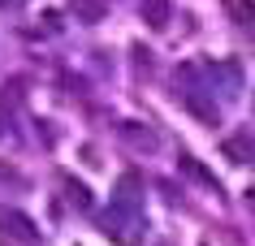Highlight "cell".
I'll return each instance as SVG.
<instances>
[{"mask_svg": "<svg viewBox=\"0 0 255 246\" xmlns=\"http://www.w3.org/2000/svg\"><path fill=\"white\" fill-rule=\"evenodd\" d=\"M100 229H104L113 242L134 246L138 238L147 233V216H143V212H134V207H117V203H108V212H100Z\"/></svg>", "mask_w": 255, "mask_h": 246, "instance_id": "1", "label": "cell"}, {"mask_svg": "<svg viewBox=\"0 0 255 246\" xmlns=\"http://www.w3.org/2000/svg\"><path fill=\"white\" fill-rule=\"evenodd\" d=\"M0 238L4 242H17V246H39V225L26 216V212H17V207H0Z\"/></svg>", "mask_w": 255, "mask_h": 246, "instance_id": "2", "label": "cell"}, {"mask_svg": "<svg viewBox=\"0 0 255 246\" xmlns=\"http://www.w3.org/2000/svg\"><path fill=\"white\" fill-rule=\"evenodd\" d=\"M182 104H186L190 117H199L203 125H221V104L208 95V86H182Z\"/></svg>", "mask_w": 255, "mask_h": 246, "instance_id": "3", "label": "cell"}, {"mask_svg": "<svg viewBox=\"0 0 255 246\" xmlns=\"http://www.w3.org/2000/svg\"><path fill=\"white\" fill-rule=\"evenodd\" d=\"M117 138H121L130 151H138V156L160 151V134H156L147 121H121V125H117Z\"/></svg>", "mask_w": 255, "mask_h": 246, "instance_id": "4", "label": "cell"}, {"mask_svg": "<svg viewBox=\"0 0 255 246\" xmlns=\"http://www.w3.org/2000/svg\"><path fill=\"white\" fill-rule=\"evenodd\" d=\"M138 17L147 30H164L173 22V0H138Z\"/></svg>", "mask_w": 255, "mask_h": 246, "instance_id": "5", "label": "cell"}, {"mask_svg": "<svg viewBox=\"0 0 255 246\" xmlns=\"http://www.w3.org/2000/svg\"><path fill=\"white\" fill-rule=\"evenodd\" d=\"M221 4H225L229 22H234V26L255 43V0H221Z\"/></svg>", "mask_w": 255, "mask_h": 246, "instance_id": "6", "label": "cell"}, {"mask_svg": "<svg viewBox=\"0 0 255 246\" xmlns=\"http://www.w3.org/2000/svg\"><path fill=\"white\" fill-rule=\"evenodd\" d=\"M69 17L82 22V26H100L108 17V4L104 0H69Z\"/></svg>", "mask_w": 255, "mask_h": 246, "instance_id": "7", "label": "cell"}, {"mask_svg": "<svg viewBox=\"0 0 255 246\" xmlns=\"http://www.w3.org/2000/svg\"><path fill=\"white\" fill-rule=\"evenodd\" d=\"M177 168H182L190 181H199V186H208L212 194H221V181H216V173L208 168V164H199L195 156H177Z\"/></svg>", "mask_w": 255, "mask_h": 246, "instance_id": "8", "label": "cell"}, {"mask_svg": "<svg viewBox=\"0 0 255 246\" xmlns=\"http://www.w3.org/2000/svg\"><path fill=\"white\" fill-rule=\"evenodd\" d=\"M143 181L134 177V173H126V177L117 181V190H113V203L117 207H134V212H143Z\"/></svg>", "mask_w": 255, "mask_h": 246, "instance_id": "9", "label": "cell"}, {"mask_svg": "<svg viewBox=\"0 0 255 246\" xmlns=\"http://www.w3.org/2000/svg\"><path fill=\"white\" fill-rule=\"evenodd\" d=\"M61 190H65V203H69V207H78V212H91V207H95L91 190H87V181H78V177H61Z\"/></svg>", "mask_w": 255, "mask_h": 246, "instance_id": "10", "label": "cell"}, {"mask_svg": "<svg viewBox=\"0 0 255 246\" xmlns=\"http://www.w3.org/2000/svg\"><path fill=\"white\" fill-rule=\"evenodd\" d=\"M225 156L234 164H255V134H234L225 138Z\"/></svg>", "mask_w": 255, "mask_h": 246, "instance_id": "11", "label": "cell"}, {"mask_svg": "<svg viewBox=\"0 0 255 246\" xmlns=\"http://www.w3.org/2000/svg\"><path fill=\"white\" fill-rule=\"evenodd\" d=\"M208 78H221L225 82V95H238L242 69H238V61H212V65H208Z\"/></svg>", "mask_w": 255, "mask_h": 246, "instance_id": "12", "label": "cell"}, {"mask_svg": "<svg viewBox=\"0 0 255 246\" xmlns=\"http://www.w3.org/2000/svg\"><path fill=\"white\" fill-rule=\"evenodd\" d=\"M22 86H26V78H9L4 86H0V104H9V108H13V104H22V95H26Z\"/></svg>", "mask_w": 255, "mask_h": 246, "instance_id": "13", "label": "cell"}, {"mask_svg": "<svg viewBox=\"0 0 255 246\" xmlns=\"http://www.w3.org/2000/svg\"><path fill=\"white\" fill-rule=\"evenodd\" d=\"M0 181H13V186H26V181H22V173H17V168H9V164H0Z\"/></svg>", "mask_w": 255, "mask_h": 246, "instance_id": "14", "label": "cell"}, {"mask_svg": "<svg viewBox=\"0 0 255 246\" xmlns=\"http://www.w3.org/2000/svg\"><path fill=\"white\" fill-rule=\"evenodd\" d=\"M22 4H26V0H0V13H17Z\"/></svg>", "mask_w": 255, "mask_h": 246, "instance_id": "15", "label": "cell"}, {"mask_svg": "<svg viewBox=\"0 0 255 246\" xmlns=\"http://www.w3.org/2000/svg\"><path fill=\"white\" fill-rule=\"evenodd\" d=\"M0 246H17V242H4V238H0Z\"/></svg>", "mask_w": 255, "mask_h": 246, "instance_id": "16", "label": "cell"}, {"mask_svg": "<svg viewBox=\"0 0 255 246\" xmlns=\"http://www.w3.org/2000/svg\"><path fill=\"white\" fill-rule=\"evenodd\" d=\"M251 108H255V99H251Z\"/></svg>", "mask_w": 255, "mask_h": 246, "instance_id": "17", "label": "cell"}]
</instances>
